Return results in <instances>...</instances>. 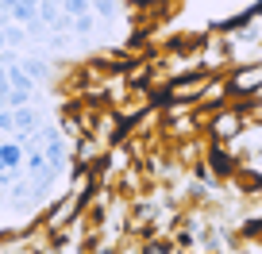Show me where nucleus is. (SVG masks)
Masks as SVG:
<instances>
[{"label": "nucleus", "mask_w": 262, "mask_h": 254, "mask_svg": "<svg viewBox=\"0 0 262 254\" xmlns=\"http://www.w3.org/2000/svg\"><path fill=\"white\" fill-rule=\"evenodd\" d=\"M205 112H208V120H205L208 143H235L247 131L243 104H220V108H205Z\"/></svg>", "instance_id": "nucleus-1"}, {"label": "nucleus", "mask_w": 262, "mask_h": 254, "mask_svg": "<svg viewBox=\"0 0 262 254\" xmlns=\"http://www.w3.org/2000/svg\"><path fill=\"white\" fill-rule=\"evenodd\" d=\"M81 208H85V200H81V197H74V193H62V197H54L47 208H42L39 223L50 231V235H58V231H62L66 223H70L77 212H81Z\"/></svg>", "instance_id": "nucleus-2"}, {"label": "nucleus", "mask_w": 262, "mask_h": 254, "mask_svg": "<svg viewBox=\"0 0 262 254\" xmlns=\"http://www.w3.org/2000/svg\"><path fill=\"white\" fill-rule=\"evenodd\" d=\"M228 89H231V97H235V100L258 97V93H262V58L231 70V74H228Z\"/></svg>", "instance_id": "nucleus-3"}, {"label": "nucleus", "mask_w": 262, "mask_h": 254, "mask_svg": "<svg viewBox=\"0 0 262 254\" xmlns=\"http://www.w3.org/2000/svg\"><path fill=\"white\" fill-rule=\"evenodd\" d=\"M100 158H104V147L97 135H77L70 143V170L74 166H100Z\"/></svg>", "instance_id": "nucleus-4"}, {"label": "nucleus", "mask_w": 262, "mask_h": 254, "mask_svg": "<svg viewBox=\"0 0 262 254\" xmlns=\"http://www.w3.org/2000/svg\"><path fill=\"white\" fill-rule=\"evenodd\" d=\"M205 162L212 166V173H216L220 181H231V173L239 170V158L231 154V147H224V143H212V147H208Z\"/></svg>", "instance_id": "nucleus-5"}, {"label": "nucleus", "mask_w": 262, "mask_h": 254, "mask_svg": "<svg viewBox=\"0 0 262 254\" xmlns=\"http://www.w3.org/2000/svg\"><path fill=\"white\" fill-rule=\"evenodd\" d=\"M228 97H231L228 77L224 74H208L205 89H201V97H196V108H220V104H228Z\"/></svg>", "instance_id": "nucleus-6"}, {"label": "nucleus", "mask_w": 262, "mask_h": 254, "mask_svg": "<svg viewBox=\"0 0 262 254\" xmlns=\"http://www.w3.org/2000/svg\"><path fill=\"white\" fill-rule=\"evenodd\" d=\"M12 120H16V135H12V139H27L31 131H39V127H42V120H39V108H35V104L12 108Z\"/></svg>", "instance_id": "nucleus-7"}, {"label": "nucleus", "mask_w": 262, "mask_h": 254, "mask_svg": "<svg viewBox=\"0 0 262 254\" xmlns=\"http://www.w3.org/2000/svg\"><path fill=\"white\" fill-rule=\"evenodd\" d=\"M19 66L27 70V77H31L35 85H39V81H54V74H58V70H54V62H47V58H39V54L24 58V62H19Z\"/></svg>", "instance_id": "nucleus-8"}, {"label": "nucleus", "mask_w": 262, "mask_h": 254, "mask_svg": "<svg viewBox=\"0 0 262 254\" xmlns=\"http://www.w3.org/2000/svg\"><path fill=\"white\" fill-rule=\"evenodd\" d=\"M93 31H97V12H85V16L70 19V35H81L85 39V35H93Z\"/></svg>", "instance_id": "nucleus-9"}, {"label": "nucleus", "mask_w": 262, "mask_h": 254, "mask_svg": "<svg viewBox=\"0 0 262 254\" xmlns=\"http://www.w3.org/2000/svg\"><path fill=\"white\" fill-rule=\"evenodd\" d=\"M27 39H31V35H27L24 24H8V27H4V42H8V47H24Z\"/></svg>", "instance_id": "nucleus-10"}, {"label": "nucleus", "mask_w": 262, "mask_h": 254, "mask_svg": "<svg viewBox=\"0 0 262 254\" xmlns=\"http://www.w3.org/2000/svg\"><path fill=\"white\" fill-rule=\"evenodd\" d=\"M120 4H123V0H89V8L97 12L100 19H112L116 12H120Z\"/></svg>", "instance_id": "nucleus-11"}, {"label": "nucleus", "mask_w": 262, "mask_h": 254, "mask_svg": "<svg viewBox=\"0 0 262 254\" xmlns=\"http://www.w3.org/2000/svg\"><path fill=\"white\" fill-rule=\"evenodd\" d=\"M235 250L239 254H262V235L254 239V235H239L235 239Z\"/></svg>", "instance_id": "nucleus-12"}, {"label": "nucleus", "mask_w": 262, "mask_h": 254, "mask_svg": "<svg viewBox=\"0 0 262 254\" xmlns=\"http://www.w3.org/2000/svg\"><path fill=\"white\" fill-rule=\"evenodd\" d=\"M62 12L74 19V16H85V12H93V8H89V0H62Z\"/></svg>", "instance_id": "nucleus-13"}, {"label": "nucleus", "mask_w": 262, "mask_h": 254, "mask_svg": "<svg viewBox=\"0 0 262 254\" xmlns=\"http://www.w3.org/2000/svg\"><path fill=\"white\" fill-rule=\"evenodd\" d=\"M0 135L12 139L16 135V120H12V108H0Z\"/></svg>", "instance_id": "nucleus-14"}, {"label": "nucleus", "mask_w": 262, "mask_h": 254, "mask_svg": "<svg viewBox=\"0 0 262 254\" xmlns=\"http://www.w3.org/2000/svg\"><path fill=\"white\" fill-rule=\"evenodd\" d=\"M4 204H8V189L0 185V208H4Z\"/></svg>", "instance_id": "nucleus-15"}, {"label": "nucleus", "mask_w": 262, "mask_h": 254, "mask_svg": "<svg viewBox=\"0 0 262 254\" xmlns=\"http://www.w3.org/2000/svg\"><path fill=\"white\" fill-rule=\"evenodd\" d=\"M0 173H4V162H0Z\"/></svg>", "instance_id": "nucleus-16"}, {"label": "nucleus", "mask_w": 262, "mask_h": 254, "mask_svg": "<svg viewBox=\"0 0 262 254\" xmlns=\"http://www.w3.org/2000/svg\"><path fill=\"white\" fill-rule=\"evenodd\" d=\"M258 235H262V227H258Z\"/></svg>", "instance_id": "nucleus-17"}]
</instances>
